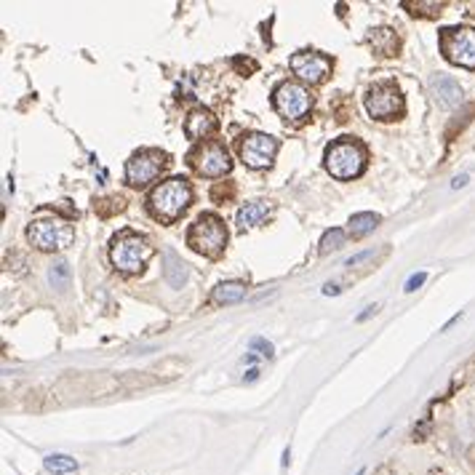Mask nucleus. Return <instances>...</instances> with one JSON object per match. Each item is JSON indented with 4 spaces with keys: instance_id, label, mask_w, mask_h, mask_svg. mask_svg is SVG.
I'll list each match as a JSON object with an SVG mask.
<instances>
[{
    "instance_id": "f257e3e1",
    "label": "nucleus",
    "mask_w": 475,
    "mask_h": 475,
    "mask_svg": "<svg viewBox=\"0 0 475 475\" xmlns=\"http://www.w3.org/2000/svg\"><path fill=\"white\" fill-rule=\"evenodd\" d=\"M193 203V187L184 177H171L166 182H160L158 187L150 193V214L166 224L177 222Z\"/></svg>"
},
{
    "instance_id": "f03ea898",
    "label": "nucleus",
    "mask_w": 475,
    "mask_h": 475,
    "mask_svg": "<svg viewBox=\"0 0 475 475\" xmlns=\"http://www.w3.org/2000/svg\"><path fill=\"white\" fill-rule=\"evenodd\" d=\"M326 171L331 174L334 179H356L360 177L363 166H366V147L358 142V139H339L334 144H329L326 150Z\"/></svg>"
},
{
    "instance_id": "7ed1b4c3",
    "label": "nucleus",
    "mask_w": 475,
    "mask_h": 475,
    "mask_svg": "<svg viewBox=\"0 0 475 475\" xmlns=\"http://www.w3.org/2000/svg\"><path fill=\"white\" fill-rule=\"evenodd\" d=\"M150 257H153L150 240L137 235V233H120L110 243V262L118 267L120 273H128V275L142 273Z\"/></svg>"
},
{
    "instance_id": "20e7f679",
    "label": "nucleus",
    "mask_w": 475,
    "mask_h": 475,
    "mask_svg": "<svg viewBox=\"0 0 475 475\" xmlns=\"http://www.w3.org/2000/svg\"><path fill=\"white\" fill-rule=\"evenodd\" d=\"M187 243L193 251H198L203 257L217 259L224 246H227V230H224V222L217 214H200L195 219V224L190 227L187 233Z\"/></svg>"
},
{
    "instance_id": "39448f33",
    "label": "nucleus",
    "mask_w": 475,
    "mask_h": 475,
    "mask_svg": "<svg viewBox=\"0 0 475 475\" xmlns=\"http://www.w3.org/2000/svg\"><path fill=\"white\" fill-rule=\"evenodd\" d=\"M443 57L465 70H475V30L473 27H449L440 32Z\"/></svg>"
},
{
    "instance_id": "423d86ee",
    "label": "nucleus",
    "mask_w": 475,
    "mask_h": 475,
    "mask_svg": "<svg viewBox=\"0 0 475 475\" xmlns=\"http://www.w3.org/2000/svg\"><path fill=\"white\" fill-rule=\"evenodd\" d=\"M273 104H275L280 118L299 123V120H304L310 115V110H313V97H310V91H307L304 86L286 80V83H280L275 91H273Z\"/></svg>"
},
{
    "instance_id": "0eeeda50",
    "label": "nucleus",
    "mask_w": 475,
    "mask_h": 475,
    "mask_svg": "<svg viewBox=\"0 0 475 475\" xmlns=\"http://www.w3.org/2000/svg\"><path fill=\"white\" fill-rule=\"evenodd\" d=\"M27 238L40 251H61L72 243L75 230L61 219H38L27 227Z\"/></svg>"
},
{
    "instance_id": "6e6552de",
    "label": "nucleus",
    "mask_w": 475,
    "mask_h": 475,
    "mask_svg": "<svg viewBox=\"0 0 475 475\" xmlns=\"http://www.w3.org/2000/svg\"><path fill=\"white\" fill-rule=\"evenodd\" d=\"M168 166V155L160 150H139L126 163V182L131 187H147L160 177V171Z\"/></svg>"
},
{
    "instance_id": "1a4fd4ad",
    "label": "nucleus",
    "mask_w": 475,
    "mask_h": 475,
    "mask_svg": "<svg viewBox=\"0 0 475 475\" xmlns=\"http://www.w3.org/2000/svg\"><path fill=\"white\" fill-rule=\"evenodd\" d=\"M190 163H193V168L198 171L200 177H209V179L224 177L233 168V160H230L227 150L219 142H203V144H198L190 153Z\"/></svg>"
},
{
    "instance_id": "9d476101",
    "label": "nucleus",
    "mask_w": 475,
    "mask_h": 475,
    "mask_svg": "<svg viewBox=\"0 0 475 475\" xmlns=\"http://www.w3.org/2000/svg\"><path fill=\"white\" fill-rule=\"evenodd\" d=\"M366 110L369 115L376 120H393L403 113V94L396 83L385 80V83H376L374 88H369L366 94Z\"/></svg>"
},
{
    "instance_id": "9b49d317",
    "label": "nucleus",
    "mask_w": 475,
    "mask_h": 475,
    "mask_svg": "<svg viewBox=\"0 0 475 475\" xmlns=\"http://www.w3.org/2000/svg\"><path fill=\"white\" fill-rule=\"evenodd\" d=\"M238 150L249 168H267L278 153V139L270 134H249L243 137Z\"/></svg>"
},
{
    "instance_id": "f8f14e48",
    "label": "nucleus",
    "mask_w": 475,
    "mask_h": 475,
    "mask_svg": "<svg viewBox=\"0 0 475 475\" xmlns=\"http://www.w3.org/2000/svg\"><path fill=\"white\" fill-rule=\"evenodd\" d=\"M291 72L297 75L302 83L318 86L331 75V59L318 54V51H299L291 57Z\"/></svg>"
},
{
    "instance_id": "ddd939ff",
    "label": "nucleus",
    "mask_w": 475,
    "mask_h": 475,
    "mask_svg": "<svg viewBox=\"0 0 475 475\" xmlns=\"http://www.w3.org/2000/svg\"><path fill=\"white\" fill-rule=\"evenodd\" d=\"M214 131H217V118H214L211 110L198 107V110H193L187 115V120H184V134H187V139H193V142L209 139Z\"/></svg>"
},
{
    "instance_id": "4468645a",
    "label": "nucleus",
    "mask_w": 475,
    "mask_h": 475,
    "mask_svg": "<svg viewBox=\"0 0 475 475\" xmlns=\"http://www.w3.org/2000/svg\"><path fill=\"white\" fill-rule=\"evenodd\" d=\"M270 203H264V200H251V203H246L240 211H238V227L240 230H251V227H259L264 219L270 217Z\"/></svg>"
},
{
    "instance_id": "2eb2a0df",
    "label": "nucleus",
    "mask_w": 475,
    "mask_h": 475,
    "mask_svg": "<svg viewBox=\"0 0 475 475\" xmlns=\"http://www.w3.org/2000/svg\"><path fill=\"white\" fill-rule=\"evenodd\" d=\"M433 94H436V99L443 104V107H456L459 101H462V88H459V83H456L454 78H449V75H438L436 80H433Z\"/></svg>"
},
{
    "instance_id": "dca6fc26",
    "label": "nucleus",
    "mask_w": 475,
    "mask_h": 475,
    "mask_svg": "<svg viewBox=\"0 0 475 475\" xmlns=\"http://www.w3.org/2000/svg\"><path fill=\"white\" fill-rule=\"evenodd\" d=\"M163 264H166V267H163V275H166V280H168V286L179 289V286L187 280V264H184L174 251H166Z\"/></svg>"
},
{
    "instance_id": "f3484780",
    "label": "nucleus",
    "mask_w": 475,
    "mask_h": 475,
    "mask_svg": "<svg viewBox=\"0 0 475 475\" xmlns=\"http://www.w3.org/2000/svg\"><path fill=\"white\" fill-rule=\"evenodd\" d=\"M369 43H371V48H374L379 57H396L398 38H396V32H393V30H387V27L374 30V32H371V38H369Z\"/></svg>"
},
{
    "instance_id": "a211bd4d",
    "label": "nucleus",
    "mask_w": 475,
    "mask_h": 475,
    "mask_svg": "<svg viewBox=\"0 0 475 475\" xmlns=\"http://www.w3.org/2000/svg\"><path fill=\"white\" fill-rule=\"evenodd\" d=\"M243 297H246V283H240V280H227V283H219L214 289L217 304H235Z\"/></svg>"
},
{
    "instance_id": "6ab92c4d",
    "label": "nucleus",
    "mask_w": 475,
    "mask_h": 475,
    "mask_svg": "<svg viewBox=\"0 0 475 475\" xmlns=\"http://www.w3.org/2000/svg\"><path fill=\"white\" fill-rule=\"evenodd\" d=\"M376 224H379V217H376V214H371V211H363V214H353V217H350V235H353V238L369 235V233L374 230Z\"/></svg>"
},
{
    "instance_id": "aec40b11",
    "label": "nucleus",
    "mask_w": 475,
    "mask_h": 475,
    "mask_svg": "<svg viewBox=\"0 0 475 475\" xmlns=\"http://www.w3.org/2000/svg\"><path fill=\"white\" fill-rule=\"evenodd\" d=\"M46 470L48 473H54V475H64V473H75L78 470V462L72 459V456H67V454H51V456H46Z\"/></svg>"
},
{
    "instance_id": "412c9836",
    "label": "nucleus",
    "mask_w": 475,
    "mask_h": 475,
    "mask_svg": "<svg viewBox=\"0 0 475 475\" xmlns=\"http://www.w3.org/2000/svg\"><path fill=\"white\" fill-rule=\"evenodd\" d=\"M48 280H51V286L57 289V291H64L67 289V283H70V267H67V262H54L51 267H48Z\"/></svg>"
},
{
    "instance_id": "4be33fe9",
    "label": "nucleus",
    "mask_w": 475,
    "mask_h": 475,
    "mask_svg": "<svg viewBox=\"0 0 475 475\" xmlns=\"http://www.w3.org/2000/svg\"><path fill=\"white\" fill-rule=\"evenodd\" d=\"M345 243V233L342 230H329L326 235H323V240H320V254H329V251H337L339 246Z\"/></svg>"
},
{
    "instance_id": "5701e85b",
    "label": "nucleus",
    "mask_w": 475,
    "mask_h": 475,
    "mask_svg": "<svg viewBox=\"0 0 475 475\" xmlns=\"http://www.w3.org/2000/svg\"><path fill=\"white\" fill-rule=\"evenodd\" d=\"M251 350H259V356L264 358H273V345L270 342H264V339H251Z\"/></svg>"
},
{
    "instance_id": "b1692460",
    "label": "nucleus",
    "mask_w": 475,
    "mask_h": 475,
    "mask_svg": "<svg viewBox=\"0 0 475 475\" xmlns=\"http://www.w3.org/2000/svg\"><path fill=\"white\" fill-rule=\"evenodd\" d=\"M425 280H427V273H414V275L406 280V291H416Z\"/></svg>"
},
{
    "instance_id": "393cba45",
    "label": "nucleus",
    "mask_w": 475,
    "mask_h": 475,
    "mask_svg": "<svg viewBox=\"0 0 475 475\" xmlns=\"http://www.w3.org/2000/svg\"><path fill=\"white\" fill-rule=\"evenodd\" d=\"M371 257H374V249H369V251H360V254H356V257H350L347 262H345V264H347V267H358L360 262H366V259H371Z\"/></svg>"
},
{
    "instance_id": "a878e982",
    "label": "nucleus",
    "mask_w": 475,
    "mask_h": 475,
    "mask_svg": "<svg viewBox=\"0 0 475 475\" xmlns=\"http://www.w3.org/2000/svg\"><path fill=\"white\" fill-rule=\"evenodd\" d=\"M376 310H379L376 304H374V307H366V313H360V316H358V320H366V318H371V316L376 313Z\"/></svg>"
},
{
    "instance_id": "bb28decb",
    "label": "nucleus",
    "mask_w": 475,
    "mask_h": 475,
    "mask_svg": "<svg viewBox=\"0 0 475 475\" xmlns=\"http://www.w3.org/2000/svg\"><path fill=\"white\" fill-rule=\"evenodd\" d=\"M323 294H339V289L334 283H326V286H323Z\"/></svg>"
},
{
    "instance_id": "cd10ccee",
    "label": "nucleus",
    "mask_w": 475,
    "mask_h": 475,
    "mask_svg": "<svg viewBox=\"0 0 475 475\" xmlns=\"http://www.w3.org/2000/svg\"><path fill=\"white\" fill-rule=\"evenodd\" d=\"M467 184V177H456L454 179V187H465Z\"/></svg>"
},
{
    "instance_id": "c85d7f7f",
    "label": "nucleus",
    "mask_w": 475,
    "mask_h": 475,
    "mask_svg": "<svg viewBox=\"0 0 475 475\" xmlns=\"http://www.w3.org/2000/svg\"><path fill=\"white\" fill-rule=\"evenodd\" d=\"M259 376V371L257 369H251V371H249V374H246V379H249V382H254V379H257Z\"/></svg>"
},
{
    "instance_id": "c756f323",
    "label": "nucleus",
    "mask_w": 475,
    "mask_h": 475,
    "mask_svg": "<svg viewBox=\"0 0 475 475\" xmlns=\"http://www.w3.org/2000/svg\"><path fill=\"white\" fill-rule=\"evenodd\" d=\"M470 459H473V465H475V446L470 449Z\"/></svg>"
}]
</instances>
